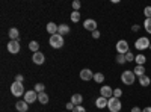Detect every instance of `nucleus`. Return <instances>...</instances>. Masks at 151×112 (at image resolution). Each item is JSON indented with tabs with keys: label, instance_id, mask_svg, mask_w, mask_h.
<instances>
[{
	"label": "nucleus",
	"instance_id": "obj_1",
	"mask_svg": "<svg viewBox=\"0 0 151 112\" xmlns=\"http://www.w3.org/2000/svg\"><path fill=\"white\" fill-rule=\"evenodd\" d=\"M48 43H50V46H52L53 48H62V47H64V43H65V41H64V36H62V35L55 33V35L50 36Z\"/></svg>",
	"mask_w": 151,
	"mask_h": 112
},
{
	"label": "nucleus",
	"instance_id": "obj_2",
	"mask_svg": "<svg viewBox=\"0 0 151 112\" xmlns=\"http://www.w3.org/2000/svg\"><path fill=\"white\" fill-rule=\"evenodd\" d=\"M121 80H122V83L124 85H133L134 83V80H136V74L133 73V71H130V70H125V71H122V74H121Z\"/></svg>",
	"mask_w": 151,
	"mask_h": 112
},
{
	"label": "nucleus",
	"instance_id": "obj_3",
	"mask_svg": "<svg viewBox=\"0 0 151 112\" xmlns=\"http://www.w3.org/2000/svg\"><path fill=\"white\" fill-rule=\"evenodd\" d=\"M150 38L148 36H141V38H137L136 41H134V48H137L139 52H142V50H147V48H150Z\"/></svg>",
	"mask_w": 151,
	"mask_h": 112
},
{
	"label": "nucleus",
	"instance_id": "obj_4",
	"mask_svg": "<svg viewBox=\"0 0 151 112\" xmlns=\"http://www.w3.org/2000/svg\"><path fill=\"white\" fill-rule=\"evenodd\" d=\"M11 94L14 95V97H24V94H26V91H24V86H23V83H20V82H14L11 85Z\"/></svg>",
	"mask_w": 151,
	"mask_h": 112
},
{
	"label": "nucleus",
	"instance_id": "obj_5",
	"mask_svg": "<svg viewBox=\"0 0 151 112\" xmlns=\"http://www.w3.org/2000/svg\"><path fill=\"white\" fill-rule=\"evenodd\" d=\"M121 108H122V105H121V100H119V98H116V97H110V98H109V102H107V109H109L110 112H119Z\"/></svg>",
	"mask_w": 151,
	"mask_h": 112
},
{
	"label": "nucleus",
	"instance_id": "obj_6",
	"mask_svg": "<svg viewBox=\"0 0 151 112\" xmlns=\"http://www.w3.org/2000/svg\"><path fill=\"white\" fill-rule=\"evenodd\" d=\"M115 48H116L118 55H125L127 52H130V50H129V43L125 41V40H119V41L116 43Z\"/></svg>",
	"mask_w": 151,
	"mask_h": 112
},
{
	"label": "nucleus",
	"instance_id": "obj_7",
	"mask_svg": "<svg viewBox=\"0 0 151 112\" xmlns=\"http://www.w3.org/2000/svg\"><path fill=\"white\" fill-rule=\"evenodd\" d=\"M26 103H33V102H36L38 100V92L35 91V90H30V91H26V94H24V98H23Z\"/></svg>",
	"mask_w": 151,
	"mask_h": 112
},
{
	"label": "nucleus",
	"instance_id": "obj_8",
	"mask_svg": "<svg viewBox=\"0 0 151 112\" xmlns=\"http://www.w3.org/2000/svg\"><path fill=\"white\" fill-rule=\"evenodd\" d=\"M6 48H8V52H9V53L17 55V53L20 52V48H21L20 41H9V43H8V46H6Z\"/></svg>",
	"mask_w": 151,
	"mask_h": 112
},
{
	"label": "nucleus",
	"instance_id": "obj_9",
	"mask_svg": "<svg viewBox=\"0 0 151 112\" xmlns=\"http://www.w3.org/2000/svg\"><path fill=\"white\" fill-rule=\"evenodd\" d=\"M100 95L104 97V98H107V100H109L110 97H113V90L110 88L109 85H103L101 88H100Z\"/></svg>",
	"mask_w": 151,
	"mask_h": 112
},
{
	"label": "nucleus",
	"instance_id": "obj_10",
	"mask_svg": "<svg viewBox=\"0 0 151 112\" xmlns=\"http://www.w3.org/2000/svg\"><path fill=\"white\" fill-rule=\"evenodd\" d=\"M83 27H85L86 30H91V32L98 30V29H97V21H95V20H92V18L85 20V21H83Z\"/></svg>",
	"mask_w": 151,
	"mask_h": 112
},
{
	"label": "nucleus",
	"instance_id": "obj_11",
	"mask_svg": "<svg viewBox=\"0 0 151 112\" xmlns=\"http://www.w3.org/2000/svg\"><path fill=\"white\" fill-rule=\"evenodd\" d=\"M94 74H95V73H92L89 68H83V70L80 71V79L85 80V82L92 80V79H94Z\"/></svg>",
	"mask_w": 151,
	"mask_h": 112
},
{
	"label": "nucleus",
	"instance_id": "obj_12",
	"mask_svg": "<svg viewBox=\"0 0 151 112\" xmlns=\"http://www.w3.org/2000/svg\"><path fill=\"white\" fill-rule=\"evenodd\" d=\"M32 61H33L35 65H42L44 62H45V56H44V53H41V52H36V53H33Z\"/></svg>",
	"mask_w": 151,
	"mask_h": 112
},
{
	"label": "nucleus",
	"instance_id": "obj_13",
	"mask_svg": "<svg viewBox=\"0 0 151 112\" xmlns=\"http://www.w3.org/2000/svg\"><path fill=\"white\" fill-rule=\"evenodd\" d=\"M107 98H104V97H97V100H95V106L98 108V109H104V108H107Z\"/></svg>",
	"mask_w": 151,
	"mask_h": 112
},
{
	"label": "nucleus",
	"instance_id": "obj_14",
	"mask_svg": "<svg viewBox=\"0 0 151 112\" xmlns=\"http://www.w3.org/2000/svg\"><path fill=\"white\" fill-rule=\"evenodd\" d=\"M15 109H17L18 112H27V109H29V103H26L24 100H20V102L15 103Z\"/></svg>",
	"mask_w": 151,
	"mask_h": 112
},
{
	"label": "nucleus",
	"instance_id": "obj_15",
	"mask_svg": "<svg viewBox=\"0 0 151 112\" xmlns=\"http://www.w3.org/2000/svg\"><path fill=\"white\" fill-rule=\"evenodd\" d=\"M8 35H9V38H11V41H18V36H20V32H18V29H17V27H11V29L8 30Z\"/></svg>",
	"mask_w": 151,
	"mask_h": 112
},
{
	"label": "nucleus",
	"instance_id": "obj_16",
	"mask_svg": "<svg viewBox=\"0 0 151 112\" xmlns=\"http://www.w3.org/2000/svg\"><path fill=\"white\" fill-rule=\"evenodd\" d=\"M82 102H83V95H82V94H73V95H71V103H73L74 106H80Z\"/></svg>",
	"mask_w": 151,
	"mask_h": 112
},
{
	"label": "nucleus",
	"instance_id": "obj_17",
	"mask_svg": "<svg viewBox=\"0 0 151 112\" xmlns=\"http://www.w3.org/2000/svg\"><path fill=\"white\" fill-rule=\"evenodd\" d=\"M58 27H59V24H56V23H53V21H50L48 24H47V32L50 33V35H55V33H58Z\"/></svg>",
	"mask_w": 151,
	"mask_h": 112
},
{
	"label": "nucleus",
	"instance_id": "obj_18",
	"mask_svg": "<svg viewBox=\"0 0 151 112\" xmlns=\"http://www.w3.org/2000/svg\"><path fill=\"white\" fill-rule=\"evenodd\" d=\"M58 33L62 35V36H65L70 33V26L68 24H59V27H58Z\"/></svg>",
	"mask_w": 151,
	"mask_h": 112
},
{
	"label": "nucleus",
	"instance_id": "obj_19",
	"mask_svg": "<svg viewBox=\"0 0 151 112\" xmlns=\"http://www.w3.org/2000/svg\"><path fill=\"white\" fill-rule=\"evenodd\" d=\"M133 73L136 74L137 77H142V76H145V67L144 65H136L134 70H133Z\"/></svg>",
	"mask_w": 151,
	"mask_h": 112
},
{
	"label": "nucleus",
	"instance_id": "obj_20",
	"mask_svg": "<svg viewBox=\"0 0 151 112\" xmlns=\"http://www.w3.org/2000/svg\"><path fill=\"white\" fill-rule=\"evenodd\" d=\"M48 100H50V98H48V95L45 94V91L38 94V102H40L41 105H47V103H48Z\"/></svg>",
	"mask_w": 151,
	"mask_h": 112
},
{
	"label": "nucleus",
	"instance_id": "obj_21",
	"mask_svg": "<svg viewBox=\"0 0 151 112\" xmlns=\"http://www.w3.org/2000/svg\"><path fill=\"white\" fill-rule=\"evenodd\" d=\"M134 62H136V65H144L145 62H147V58H145V55H142V53H139L136 58H134Z\"/></svg>",
	"mask_w": 151,
	"mask_h": 112
},
{
	"label": "nucleus",
	"instance_id": "obj_22",
	"mask_svg": "<svg viewBox=\"0 0 151 112\" xmlns=\"http://www.w3.org/2000/svg\"><path fill=\"white\" fill-rule=\"evenodd\" d=\"M150 83H151V77H148L147 74H145V76H142V77H139V85H142L144 88H145V86H148Z\"/></svg>",
	"mask_w": 151,
	"mask_h": 112
},
{
	"label": "nucleus",
	"instance_id": "obj_23",
	"mask_svg": "<svg viewBox=\"0 0 151 112\" xmlns=\"http://www.w3.org/2000/svg\"><path fill=\"white\" fill-rule=\"evenodd\" d=\"M29 48H30L33 53L40 52V43H38V41H30V43H29Z\"/></svg>",
	"mask_w": 151,
	"mask_h": 112
},
{
	"label": "nucleus",
	"instance_id": "obj_24",
	"mask_svg": "<svg viewBox=\"0 0 151 112\" xmlns=\"http://www.w3.org/2000/svg\"><path fill=\"white\" fill-rule=\"evenodd\" d=\"M94 80H95L97 83H103V82H104V74H103V73H95V74H94Z\"/></svg>",
	"mask_w": 151,
	"mask_h": 112
},
{
	"label": "nucleus",
	"instance_id": "obj_25",
	"mask_svg": "<svg viewBox=\"0 0 151 112\" xmlns=\"http://www.w3.org/2000/svg\"><path fill=\"white\" fill-rule=\"evenodd\" d=\"M144 29L147 30V33L151 35V18H145V21H144Z\"/></svg>",
	"mask_w": 151,
	"mask_h": 112
},
{
	"label": "nucleus",
	"instance_id": "obj_26",
	"mask_svg": "<svg viewBox=\"0 0 151 112\" xmlns=\"http://www.w3.org/2000/svg\"><path fill=\"white\" fill-rule=\"evenodd\" d=\"M79 20H80V12L79 11H73L71 12V21L73 23H77Z\"/></svg>",
	"mask_w": 151,
	"mask_h": 112
},
{
	"label": "nucleus",
	"instance_id": "obj_27",
	"mask_svg": "<svg viewBox=\"0 0 151 112\" xmlns=\"http://www.w3.org/2000/svg\"><path fill=\"white\" fill-rule=\"evenodd\" d=\"M44 90H45V86H44V83H36L35 85V91L40 94V92H44Z\"/></svg>",
	"mask_w": 151,
	"mask_h": 112
},
{
	"label": "nucleus",
	"instance_id": "obj_28",
	"mask_svg": "<svg viewBox=\"0 0 151 112\" xmlns=\"http://www.w3.org/2000/svg\"><path fill=\"white\" fill-rule=\"evenodd\" d=\"M116 62L119 65L125 64V62H127V61H125V55H116Z\"/></svg>",
	"mask_w": 151,
	"mask_h": 112
},
{
	"label": "nucleus",
	"instance_id": "obj_29",
	"mask_svg": "<svg viewBox=\"0 0 151 112\" xmlns=\"http://www.w3.org/2000/svg\"><path fill=\"white\" fill-rule=\"evenodd\" d=\"M134 58H136V56H134L132 52H127V53H125V61H127V62H133Z\"/></svg>",
	"mask_w": 151,
	"mask_h": 112
},
{
	"label": "nucleus",
	"instance_id": "obj_30",
	"mask_svg": "<svg viewBox=\"0 0 151 112\" xmlns=\"http://www.w3.org/2000/svg\"><path fill=\"white\" fill-rule=\"evenodd\" d=\"M121 95H122V90H119V88H115V90H113V97L119 98Z\"/></svg>",
	"mask_w": 151,
	"mask_h": 112
},
{
	"label": "nucleus",
	"instance_id": "obj_31",
	"mask_svg": "<svg viewBox=\"0 0 151 112\" xmlns=\"http://www.w3.org/2000/svg\"><path fill=\"white\" fill-rule=\"evenodd\" d=\"M144 14H145L147 18H151V6H147V8L144 9Z\"/></svg>",
	"mask_w": 151,
	"mask_h": 112
},
{
	"label": "nucleus",
	"instance_id": "obj_32",
	"mask_svg": "<svg viewBox=\"0 0 151 112\" xmlns=\"http://www.w3.org/2000/svg\"><path fill=\"white\" fill-rule=\"evenodd\" d=\"M80 2H79V0H74V2H73V8H74V11H79L80 9Z\"/></svg>",
	"mask_w": 151,
	"mask_h": 112
},
{
	"label": "nucleus",
	"instance_id": "obj_33",
	"mask_svg": "<svg viewBox=\"0 0 151 112\" xmlns=\"http://www.w3.org/2000/svg\"><path fill=\"white\" fill-rule=\"evenodd\" d=\"M73 112H86V109H85V108H83V106L80 105V106H76Z\"/></svg>",
	"mask_w": 151,
	"mask_h": 112
},
{
	"label": "nucleus",
	"instance_id": "obj_34",
	"mask_svg": "<svg viewBox=\"0 0 151 112\" xmlns=\"http://www.w3.org/2000/svg\"><path fill=\"white\" fill-rule=\"evenodd\" d=\"M100 36H101V33H100V30H95V32H92V38H94V40H98Z\"/></svg>",
	"mask_w": 151,
	"mask_h": 112
},
{
	"label": "nucleus",
	"instance_id": "obj_35",
	"mask_svg": "<svg viewBox=\"0 0 151 112\" xmlns=\"http://www.w3.org/2000/svg\"><path fill=\"white\" fill-rule=\"evenodd\" d=\"M23 80H24L23 74H17V76H15V82H20V83H23Z\"/></svg>",
	"mask_w": 151,
	"mask_h": 112
},
{
	"label": "nucleus",
	"instance_id": "obj_36",
	"mask_svg": "<svg viewBox=\"0 0 151 112\" xmlns=\"http://www.w3.org/2000/svg\"><path fill=\"white\" fill-rule=\"evenodd\" d=\"M139 29H141V26H139V24H133V26H132V32H137Z\"/></svg>",
	"mask_w": 151,
	"mask_h": 112
},
{
	"label": "nucleus",
	"instance_id": "obj_37",
	"mask_svg": "<svg viewBox=\"0 0 151 112\" xmlns=\"http://www.w3.org/2000/svg\"><path fill=\"white\" fill-rule=\"evenodd\" d=\"M74 108H76V106H74L71 102H68V103H67V109H70V111H74Z\"/></svg>",
	"mask_w": 151,
	"mask_h": 112
},
{
	"label": "nucleus",
	"instance_id": "obj_38",
	"mask_svg": "<svg viewBox=\"0 0 151 112\" xmlns=\"http://www.w3.org/2000/svg\"><path fill=\"white\" fill-rule=\"evenodd\" d=\"M132 112H142V109H141V108H137V106H134V108L132 109Z\"/></svg>",
	"mask_w": 151,
	"mask_h": 112
},
{
	"label": "nucleus",
	"instance_id": "obj_39",
	"mask_svg": "<svg viewBox=\"0 0 151 112\" xmlns=\"http://www.w3.org/2000/svg\"><path fill=\"white\" fill-rule=\"evenodd\" d=\"M142 112H151V106H147V108H144V109H142Z\"/></svg>",
	"mask_w": 151,
	"mask_h": 112
},
{
	"label": "nucleus",
	"instance_id": "obj_40",
	"mask_svg": "<svg viewBox=\"0 0 151 112\" xmlns=\"http://www.w3.org/2000/svg\"><path fill=\"white\" fill-rule=\"evenodd\" d=\"M150 50H151V44H150Z\"/></svg>",
	"mask_w": 151,
	"mask_h": 112
}]
</instances>
